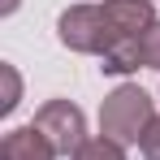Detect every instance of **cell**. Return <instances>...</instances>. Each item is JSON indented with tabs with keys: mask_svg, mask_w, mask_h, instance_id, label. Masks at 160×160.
<instances>
[{
	"mask_svg": "<svg viewBox=\"0 0 160 160\" xmlns=\"http://www.w3.org/2000/svg\"><path fill=\"white\" fill-rule=\"evenodd\" d=\"M56 35H61V43L69 52H87V56H100V61L112 56L117 48H126V39L112 26L104 4H74V9H65L61 22H56Z\"/></svg>",
	"mask_w": 160,
	"mask_h": 160,
	"instance_id": "obj_1",
	"label": "cell"
},
{
	"mask_svg": "<svg viewBox=\"0 0 160 160\" xmlns=\"http://www.w3.org/2000/svg\"><path fill=\"white\" fill-rule=\"evenodd\" d=\"M156 121V112H152V95L143 91V87H117L112 95H108L104 104H100V134L112 138V143H143V134L147 126Z\"/></svg>",
	"mask_w": 160,
	"mask_h": 160,
	"instance_id": "obj_2",
	"label": "cell"
},
{
	"mask_svg": "<svg viewBox=\"0 0 160 160\" xmlns=\"http://www.w3.org/2000/svg\"><path fill=\"white\" fill-rule=\"evenodd\" d=\"M30 126L56 147V156H78V147L87 143V117L69 100H48V104L35 112Z\"/></svg>",
	"mask_w": 160,
	"mask_h": 160,
	"instance_id": "obj_3",
	"label": "cell"
},
{
	"mask_svg": "<svg viewBox=\"0 0 160 160\" xmlns=\"http://www.w3.org/2000/svg\"><path fill=\"white\" fill-rule=\"evenodd\" d=\"M0 160H56V147L35 126H18L0 138Z\"/></svg>",
	"mask_w": 160,
	"mask_h": 160,
	"instance_id": "obj_4",
	"label": "cell"
},
{
	"mask_svg": "<svg viewBox=\"0 0 160 160\" xmlns=\"http://www.w3.org/2000/svg\"><path fill=\"white\" fill-rule=\"evenodd\" d=\"M74 160H126V152H121V143H112V138L100 134V138H87Z\"/></svg>",
	"mask_w": 160,
	"mask_h": 160,
	"instance_id": "obj_5",
	"label": "cell"
},
{
	"mask_svg": "<svg viewBox=\"0 0 160 160\" xmlns=\"http://www.w3.org/2000/svg\"><path fill=\"white\" fill-rule=\"evenodd\" d=\"M138 61H143L147 69H160V22L138 39Z\"/></svg>",
	"mask_w": 160,
	"mask_h": 160,
	"instance_id": "obj_6",
	"label": "cell"
},
{
	"mask_svg": "<svg viewBox=\"0 0 160 160\" xmlns=\"http://www.w3.org/2000/svg\"><path fill=\"white\" fill-rule=\"evenodd\" d=\"M0 78H4V100H0V112H13L18 108V95H22V78L13 65H0Z\"/></svg>",
	"mask_w": 160,
	"mask_h": 160,
	"instance_id": "obj_7",
	"label": "cell"
},
{
	"mask_svg": "<svg viewBox=\"0 0 160 160\" xmlns=\"http://www.w3.org/2000/svg\"><path fill=\"white\" fill-rule=\"evenodd\" d=\"M138 147H143V156H147V160H160V117L147 126V134H143Z\"/></svg>",
	"mask_w": 160,
	"mask_h": 160,
	"instance_id": "obj_8",
	"label": "cell"
},
{
	"mask_svg": "<svg viewBox=\"0 0 160 160\" xmlns=\"http://www.w3.org/2000/svg\"><path fill=\"white\" fill-rule=\"evenodd\" d=\"M13 9H18V0H4V4H0V13H13Z\"/></svg>",
	"mask_w": 160,
	"mask_h": 160,
	"instance_id": "obj_9",
	"label": "cell"
}]
</instances>
